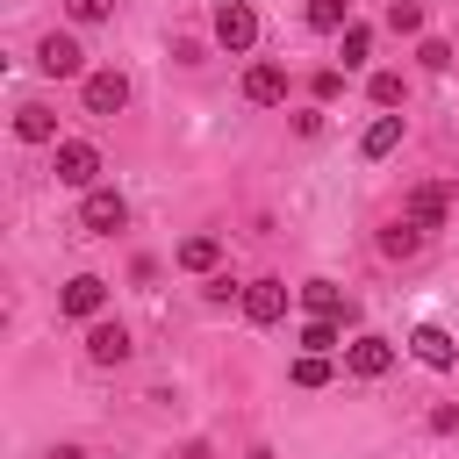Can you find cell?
Wrapping results in <instances>:
<instances>
[{"instance_id": "6da1fadb", "label": "cell", "mask_w": 459, "mask_h": 459, "mask_svg": "<svg viewBox=\"0 0 459 459\" xmlns=\"http://www.w3.org/2000/svg\"><path fill=\"white\" fill-rule=\"evenodd\" d=\"M129 222V201L115 194V186H86V201H79V230L86 237H115Z\"/></svg>"}, {"instance_id": "7a4b0ae2", "label": "cell", "mask_w": 459, "mask_h": 459, "mask_svg": "<svg viewBox=\"0 0 459 459\" xmlns=\"http://www.w3.org/2000/svg\"><path fill=\"white\" fill-rule=\"evenodd\" d=\"M215 43H222L230 57H244V50L258 43V14H251V0H222V7H215Z\"/></svg>"}, {"instance_id": "3957f363", "label": "cell", "mask_w": 459, "mask_h": 459, "mask_svg": "<svg viewBox=\"0 0 459 459\" xmlns=\"http://www.w3.org/2000/svg\"><path fill=\"white\" fill-rule=\"evenodd\" d=\"M79 100H86V115H122V108H129V79H122L115 65H108V72H86Z\"/></svg>"}, {"instance_id": "277c9868", "label": "cell", "mask_w": 459, "mask_h": 459, "mask_svg": "<svg viewBox=\"0 0 459 459\" xmlns=\"http://www.w3.org/2000/svg\"><path fill=\"white\" fill-rule=\"evenodd\" d=\"M100 179V151L86 136H65L57 143V186H93Z\"/></svg>"}, {"instance_id": "5b68a950", "label": "cell", "mask_w": 459, "mask_h": 459, "mask_svg": "<svg viewBox=\"0 0 459 459\" xmlns=\"http://www.w3.org/2000/svg\"><path fill=\"white\" fill-rule=\"evenodd\" d=\"M100 301H108V280H100V273H79V280H65V294H57V316H72V323H93V316H100Z\"/></svg>"}, {"instance_id": "8992f818", "label": "cell", "mask_w": 459, "mask_h": 459, "mask_svg": "<svg viewBox=\"0 0 459 459\" xmlns=\"http://www.w3.org/2000/svg\"><path fill=\"white\" fill-rule=\"evenodd\" d=\"M86 65V50H79V36H65V29H50L43 43H36V72H50V79H72Z\"/></svg>"}, {"instance_id": "52a82bcc", "label": "cell", "mask_w": 459, "mask_h": 459, "mask_svg": "<svg viewBox=\"0 0 459 459\" xmlns=\"http://www.w3.org/2000/svg\"><path fill=\"white\" fill-rule=\"evenodd\" d=\"M409 351H416L430 373H452V366H459V344H452V330H445V323H416Z\"/></svg>"}, {"instance_id": "ba28073f", "label": "cell", "mask_w": 459, "mask_h": 459, "mask_svg": "<svg viewBox=\"0 0 459 459\" xmlns=\"http://www.w3.org/2000/svg\"><path fill=\"white\" fill-rule=\"evenodd\" d=\"M344 366H351L359 380H380V373L394 366V344H387V337H373V330H359V337L344 344Z\"/></svg>"}, {"instance_id": "9c48e42d", "label": "cell", "mask_w": 459, "mask_h": 459, "mask_svg": "<svg viewBox=\"0 0 459 459\" xmlns=\"http://www.w3.org/2000/svg\"><path fill=\"white\" fill-rule=\"evenodd\" d=\"M402 215H409L416 230H437V222L452 215V186H409V201H402Z\"/></svg>"}, {"instance_id": "30bf717a", "label": "cell", "mask_w": 459, "mask_h": 459, "mask_svg": "<svg viewBox=\"0 0 459 459\" xmlns=\"http://www.w3.org/2000/svg\"><path fill=\"white\" fill-rule=\"evenodd\" d=\"M244 316H251L258 330L280 323V316H287V280H251V287H244Z\"/></svg>"}, {"instance_id": "8fae6325", "label": "cell", "mask_w": 459, "mask_h": 459, "mask_svg": "<svg viewBox=\"0 0 459 459\" xmlns=\"http://www.w3.org/2000/svg\"><path fill=\"white\" fill-rule=\"evenodd\" d=\"M244 100L251 108H280L287 100V65H251L244 72Z\"/></svg>"}, {"instance_id": "7c38bea8", "label": "cell", "mask_w": 459, "mask_h": 459, "mask_svg": "<svg viewBox=\"0 0 459 459\" xmlns=\"http://www.w3.org/2000/svg\"><path fill=\"white\" fill-rule=\"evenodd\" d=\"M129 351H136V344H129L122 323H93V330H86V359H93V366H122Z\"/></svg>"}, {"instance_id": "4fadbf2b", "label": "cell", "mask_w": 459, "mask_h": 459, "mask_svg": "<svg viewBox=\"0 0 459 459\" xmlns=\"http://www.w3.org/2000/svg\"><path fill=\"white\" fill-rule=\"evenodd\" d=\"M301 308H308V316H337V323H359V308H351V301H344L330 280H308V287H301Z\"/></svg>"}, {"instance_id": "5bb4252c", "label": "cell", "mask_w": 459, "mask_h": 459, "mask_svg": "<svg viewBox=\"0 0 459 459\" xmlns=\"http://www.w3.org/2000/svg\"><path fill=\"white\" fill-rule=\"evenodd\" d=\"M172 258H179V273H215V258H222V237L194 230V237H186V244H179Z\"/></svg>"}, {"instance_id": "9a60e30c", "label": "cell", "mask_w": 459, "mask_h": 459, "mask_svg": "<svg viewBox=\"0 0 459 459\" xmlns=\"http://www.w3.org/2000/svg\"><path fill=\"white\" fill-rule=\"evenodd\" d=\"M301 22H308L316 36H344V29H351V0H308Z\"/></svg>"}, {"instance_id": "2e32d148", "label": "cell", "mask_w": 459, "mask_h": 459, "mask_svg": "<svg viewBox=\"0 0 459 459\" xmlns=\"http://www.w3.org/2000/svg\"><path fill=\"white\" fill-rule=\"evenodd\" d=\"M14 136H22V143H50V136H57V115H50L43 100H29V108H14Z\"/></svg>"}, {"instance_id": "e0dca14e", "label": "cell", "mask_w": 459, "mask_h": 459, "mask_svg": "<svg viewBox=\"0 0 459 459\" xmlns=\"http://www.w3.org/2000/svg\"><path fill=\"white\" fill-rule=\"evenodd\" d=\"M423 237H430V230H416V222L402 215V222H387V230H380V251H387V258H416V251H423Z\"/></svg>"}, {"instance_id": "ac0fdd59", "label": "cell", "mask_w": 459, "mask_h": 459, "mask_svg": "<svg viewBox=\"0 0 459 459\" xmlns=\"http://www.w3.org/2000/svg\"><path fill=\"white\" fill-rule=\"evenodd\" d=\"M402 129H409V122H402V115H394V108H387V115H380V122H373V129H366V143H359V151H366V158H387V151H394V143H402Z\"/></svg>"}, {"instance_id": "d6986e66", "label": "cell", "mask_w": 459, "mask_h": 459, "mask_svg": "<svg viewBox=\"0 0 459 459\" xmlns=\"http://www.w3.org/2000/svg\"><path fill=\"white\" fill-rule=\"evenodd\" d=\"M366 93H373V108H380V115L409 100V86H402V72H373V79H366Z\"/></svg>"}, {"instance_id": "ffe728a7", "label": "cell", "mask_w": 459, "mask_h": 459, "mask_svg": "<svg viewBox=\"0 0 459 459\" xmlns=\"http://www.w3.org/2000/svg\"><path fill=\"white\" fill-rule=\"evenodd\" d=\"M337 344V316H308L301 323V351H330Z\"/></svg>"}, {"instance_id": "44dd1931", "label": "cell", "mask_w": 459, "mask_h": 459, "mask_svg": "<svg viewBox=\"0 0 459 459\" xmlns=\"http://www.w3.org/2000/svg\"><path fill=\"white\" fill-rule=\"evenodd\" d=\"M294 387H330V359L323 351H301L294 359Z\"/></svg>"}, {"instance_id": "7402d4cb", "label": "cell", "mask_w": 459, "mask_h": 459, "mask_svg": "<svg viewBox=\"0 0 459 459\" xmlns=\"http://www.w3.org/2000/svg\"><path fill=\"white\" fill-rule=\"evenodd\" d=\"M387 29H394V36H416V29H423V7H416V0H387Z\"/></svg>"}, {"instance_id": "603a6c76", "label": "cell", "mask_w": 459, "mask_h": 459, "mask_svg": "<svg viewBox=\"0 0 459 459\" xmlns=\"http://www.w3.org/2000/svg\"><path fill=\"white\" fill-rule=\"evenodd\" d=\"M337 50H344V65H366V57H373V29H366V22H351Z\"/></svg>"}, {"instance_id": "cb8c5ba5", "label": "cell", "mask_w": 459, "mask_h": 459, "mask_svg": "<svg viewBox=\"0 0 459 459\" xmlns=\"http://www.w3.org/2000/svg\"><path fill=\"white\" fill-rule=\"evenodd\" d=\"M416 65H423V72H452V43H445V36H423V43H416Z\"/></svg>"}, {"instance_id": "d4e9b609", "label": "cell", "mask_w": 459, "mask_h": 459, "mask_svg": "<svg viewBox=\"0 0 459 459\" xmlns=\"http://www.w3.org/2000/svg\"><path fill=\"white\" fill-rule=\"evenodd\" d=\"M65 14H72V22H108L115 0H65Z\"/></svg>"}, {"instance_id": "484cf974", "label": "cell", "mask_w": 459, "mask_h": 459, "mask_svg": "<svg viewBox=\"0 0 459 459\" xmlns=\"http://www.w3.org/2000/svg\"><path fill=\"white\" fill-rule=\"evenodd\" d=\"M308 86H316V100H337V93H344V72H337V65H323Z\"/></svg>"}, {"instance_id": "4316f807", "label": "cell", "mask_w": 459, "mask_h": 459, "mask_svg": "<svg viewBox=\"0 0 459 459\" xmlns=\"http://www.w3.org/2000/svg\"><path fill=\"white\" fill-rule=\"evenodd\" d=\"M430 430H437V437H452V430H459V409H452V402H445V409H430Z\"/></svg>"}, {"instance_id": "83f0119b", "label": "cell", "mask_w": 459, "mask_h": 459, "mask_svg": "<svg viewBox=\"0 0 459 459\" xmlns=\"http://www.w3.org/2000/svg\"><path fill=\"white\" fill-rule=\"evenodd\" d=\"M50 459H86V452H79V445H57V452H50Z\"/></svg>"}]
</instances>
